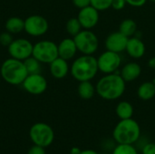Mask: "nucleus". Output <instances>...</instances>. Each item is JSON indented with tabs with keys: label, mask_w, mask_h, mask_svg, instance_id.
Returning a JSON list of instances; mask_svg holds the SVG:
<instances>
[{
	"label": "nucleus",
	"mask_w": 155,
	"mask_h": 154,
	"mask_svg": "<svg viewBox=\"0 0 155 154\" xmlns=\"http://www.w3.org/2000/svg\"><path fill=\"white\" fill-rule=\"evenodd\" d=\"M125 82L119 74H108L102 77L96 84L97 94L107 101L119 99L125 91Z\"/></svg>",
	"instance_id": "f257e3e1"
},
{
	"label": "nucleus",
	"mask_w": 155,
	"mask_h": 154,
	"mask_svg": "<svg viewBox=\"0 0 155 154\" xmlns=\"http://www.w3.org/2000/svg\"><path fill=\"white\" fill-rule=\"evenodd\" d=\"M140 137V125L133 118L121 120L113 131V139L117 144H134L139 141Z\"/></svg>",
	"instance_id": "f03ea898"
},
{
	"label": "nucleus",
	"mask_w": 155,
	"mask_h": 154,
	"mask_svg": "<svg viewBox=\"0 0 155 154\" xmlns=\"http://www.w3.org/2000/svg\"><path fill=\"white\" fill-rule=\"evenodd\" d=\"M99 71L97 59L89 54L76 58L70 68L72 76L78 82L91 81Z\"/></svg>",
	"instance_id": "7ed1b4c3"
},
{
	"label": "nucleus",
	"mask_w": 155,
	"mask_h": 154,
	"mask_svg": "<svg viewBox=\"0 0 155 154\" xmlns=\"http://www.w3.org/2000/svg\"><path fill=\"white\" fill-rule=\"evenodd\" d=\"M0 74L4 81L11 85L22 84L28 75L24 62L12 57L4 61L0 68Z\"/></svg>",
	"instance_id": "20e7f679"
},
{
	"label": "nucleus",
	"mask_w": 155,
	"mask_h": 154,
	"mask_svg": "<svg viewBox=\"0 0 155 154\" xmlns=\"http://www.w3.org/2000/svg\"><path fill=\"white\" fill-rule=\"evenodd\" d=\"M29 136L34 144L45 148L53 143L54 133L49 124L45 123H36L30 128Z\"/></svg>",
	"instance_id": "39448f33"
},
{
	"label": "nucleus",
	"mask_w": 155,
	"mask_h": 154,
	"mask_svg": "<svg viewBox=\"0 0 155 154\" xmlns=\"http://www.w3.org/2000/svg\"><path fill=\"white\" fill-rule=\"evenodd\" d=\"M32 55L42 64H50L58 55L57 44L50 40H42L34 44Z\"/></svg>",
	"instance_id": "423d86ee"
},
{
	"label": "nucleus",
	"mask_w": 155,
	"mask_h": 154,
	"mask_svg": "<svg viewBox=\"0 0 155 154\" xmlns=\"http://www.w3.org/2000/svg\"><path fill=\"white\" fill-rule=\"evenodd\" d=\"M77 50L83 54L93 55L98 49L99 41L94 33L88 29L82 30L74 36Z\"/></svg>",
	"instance_id": "0eeeda50"
},
{
	"label": "nucleus",
	"mask_w": 155,
	"mask_h": 154,
	"mask_svg": "<svg viewBox=\"0 0 155 154\" xmlns=\"http://www.w3.org/2000/svg\"><path fill=\"white\" fill-rule=\"evenodd\" d=\"M98 69L102 73L108 74L117 71L122 64V58L118 53L106 50L97 58Z\"/></svg>",
	"instance_id": "6e6552de"
},
{
	"label": "nucleus",
	"mask_w": 155,
	"mask_h": 154,
	"mask_svg": "<svg viewBox=\"0 0 155 154\" xmlns=\"http://www.w3.org/2000/svg\"><path fill=\"white\" fill-rule=\"evenodd\" d=\"M33 48L34 44L28 39L17 38L13 40V42L7 47V50L12 58L24 61L32 56Z\"/></svg>",
	"instance_id": "1a4fd4ad"
},
{
	"label": "nucleus",
	"mask_w": 155,
	"mask_h": 154,
	"mask_svg": "<svg viewBox=\"0 0 155 154\" xmlns=\"http://www.w3.org/2000/svg\"><path fill=\"white\" fill-rule=\"evenodd\" d=\"M49 28L47 20L39 15H32L25 19V32L31 36H42Z\"/></svg>",
	"instance_id": "9d476101"
},
{
	"label": "nucleus",
	"mask_w": 155,
	"mask_h": 154,
	"mask_svg": "<svg viewBox=\"0 0 155 154\" xmlns=\"http://www.w3.org/2000/svg\"><path fill=\"white\" fill-rule=\"evenodd\" d=\"M22 86L28 93L39 95L46 91L47 81L41 74H31L25 77Z\"/></svg>",
	"instance_id": "9b49d317"
},
{
	"label": "nucleus",
	"mask_w": 155,
	"mask_h": 154,
	"mask_svg": "<svg viewBox=\"0 0 155 154\" xmlns=\"http://www.w3.org/2000/svg\"><path fill=\"white\" fill-rule=\"evenodd\" d=\"M77 18L84 29H92L99 22V11L92 5L80 9Z\"/></svg>",
	"instance_id": "f8f14e48"
},
{
	"label": "nucleus",
	"mask_w": 155,
	"mask_h": 154,
	"mask_svg": "<svg viewBox=\"0 0 155 154\" xmlns=\"http://www.w3.org/2000/svg\"><path fill=\"white\" fill-rule=\"evenodd\" d=\"M128 39L129 37L119 31L112 33L105 39V47L109 51L120 54L125 51Z\"/></svg>",
	"instance_id": "ddd939ff"
},
{
	"label": "nucleus",
	"mask_w": 155,
	"mask_h": 154,
	"mask_svg": "<svg viewBox=\"0 0 155 154\" xmlns=\"http://www.w3.org/2000/svg\"><path fill=\"white\" fill-rule=\"evenodd\" d=\"M58 55L59 57L69 61L73 59L77 53V47L74 38H64L58 44Z\"/></svg>",
	"instance_id": "4468645a"
},
{
	"label": "nucleus",
	"mask_w": 155,
	"mask_h": 154,
	"mask_svg": "<svg viewBox=\"0 0 155 154\" xmlns=\"http://www.w3.org/2000/svg\"><path fill=\"white\" fill-rule=\"evenodd\" d=\"M49 70L53 77L55 79H63L68 74L70 71L68 61L58 56L49 64Z\"/></svg>",
	"instance_id": "2eb2a0df"
},
{
	"label": "nucleus",
	"mask_w": 155,
	"mask_h": 154,
	"mask_svg": "<svg viewBox=\"0 0 155 154\" xmlns=\"http://www.w3.org/2000/svg\"><path fill=\"white\" fill-rule=\"evenodd\" d=\"M125 51L133 58H141L145 54L144 43L137 37H129Z\"/></svg>",
	"instance_id": "dca6fc26"
},
{
	"label": "nucleus",
	"mask_w": 155,
	"mask_h": 154,
	"mask_svg": "<svg viewBox=\"0 0 155 154\" xmlns=\"http://www.w3.org/2000/svg\"><path fill=\"white\" fill-rule=\"evenodd\" d=\"M142 74V68L137 63H128L121 70V76L125 83L136 80Z\"/></svg>",
	"instance_id": "f3484780"
},
{
	"label": "nucleus",
	"mask_w": 155,
	"mask_h": 154,
	"mask_svg": "<svg viewBox=\"0 0 155 154\" xmlns=\"http://www.w3.org/2000/svg\"><path fill=\"white\" fill-rule=\"evenodd\" d=\"M137 95L141 100L149 101L155 96V84L153 82H145L142 84L137 90Z\"/></svg>",
	"instance_id": "a211bd4d"
},
{
	"label": "nucleus",
	"mask_w": 155,
	"mask_h": 154,
	"mask_svg": "<svg viewBox=\"0 0 155 154\" xmlns=\"http://www.w3.org/2000/svg\"><path fill=\"white\" fill-rule=\"evenodd\" d=\"M7 32L13 34H18L25 30V20L18 16H12L8 18L5 24Z\"/></svg>",
	"instance_id": "6ab92c4d"
},
{
	"label": "nucleus",
	"mask_w": 155,
	"mask_h": 154,
	"mask_svg": "<svg viewBox=\"0 0 155 154\" xmlns=\"http://www.w3.org/2000/svg\"><path fill=\"white\" fill-rule=\"evenodd\" d=\"M134 106L126 101L120 102L116 108H115V113L117 117L120 120H125V119H130L134 115Z\"/></svg>",
	"instance_id": "aec40b11"
},
{
	"label": "nucleus",
	"mask_w": 155,
	"mask_h": 154,
	"mask_svg": "<svg viewBox=\"0 0 155 154\" xmlns=\"http://www.w3.org/2000/svg\"><path fill=\"white\" fill-rule=\"evenodd\" d=\"M79 83L80 84L77 88L79 96L84 100L92 99L96 92V89L93 85V84L90 81H84V82H79Z\"/></svg>",
	"instance_id": "412c9836"
},
{
	"label": "nucleus",
	"mask_w": 155,
	"mask_h": 154,
	"mask_svg": "<svg viewBox=\"0 0 155 154\" xmlns=\"http://www.w3.org/2000/svg\"><path fill=\"white\" fill-rule=\"evenodd\" d=\"M136 30H137V25L135 21L130 18L124 19L119 26V32H121L127 37H132L135 34Z\"/></svg>",
	"instance_id": "4be33fe9"
},
{
	"label": "nucleus",
	"mask_w": 155,
	"mask_h": 154,
	"mask_svg": "<svg viewBox=\"0 0 155 154\" xmlns=\"http://www.w3.org/2000/svg\"><path fill=\"white\" fill-rule=\"evenodd\" d=\"M25 66L27 70L28 74H41V64L42 63L35 59L33 55L23 61Z\"/></svg>",
	"instance_id": "5701e85b"
},
{
	"label": "nucleus",
	"mask_w": 155,
	"mask_h": 154,
	"mask_svg": "<svg viewBox=\"0 0 155 154\" xmlns=\"http://www.w3.org/2000/svg\"><path fill=\"white\" fill-rule=\"evenodd\" d=\"M66 31L67 33L72 35V36H75L79 32L82 31V25L78 20V18H70L67 22H66V25H65Z\"/></svg>",
	"instance_id": "b1692460"
},
{
	"label": "nucleus",
	"mask_w": 155,
	"mask_h": 154,
	"mask_svg": "<svg viewBox=\"0 0 155 154\" xmlns=\"http://www.w3.org/2000/svg\"><path fill=\"white\" fill-rule=\"evenodd\" d=\"M112 154H138V151L134 144L118 143L114 147Z\"/></svg>",
	"instance_id": "393cba45"
},
{
	"label": "nucleus",
	"mask_w": 155,
	"mask_h": 154,
	"mask_svg": "<svg viewBox=\"0 0 155 154\" xmlns=\"http://www.w3.org/2000/svg\"><path fill=\"white\" fill-rule=\"evenodd\" d=\"M113 0H91V5L96 10L104 11L112 6Z\"/></svg>",
	"instance_id": "a878e982"
},
{
	"label": "nucleus",
	"mask_w": 155,
	"mask_h": 154,
	"mask_svg": "<svg viewBox=\"0 0 155 154\" xmlns=\"http://www.w3.org/2000/svg\"><path fill=\"white\" fill-rule=\"evenodd\" d=\"M14 38L12 36V34L9 33V32H4L0 34V44L3 45V46H6L8 47L9 44L13 42Z\"/></svg>",
	"instance_id": "bb28decb"
},
{
	"label": "nucleus",
	"mask_w": 155,
	"mask_h": 154,
	"mask_svg": "<svg viewBox=\"0 0 155 154\" xmlns=\"http://www.w3.org/2000/svg\"><path fill=\"white\" fill-rule=\"evenodd\" d=\"M141 151L142 154H155V143H146Z\"/></svg>",
	"instance_id": "cd10ccee"
},
{
	"label": "nucleus",
	"mask_w": 155,
	"mask_h": 154,
	"mask_svg": "<svg viewBox=\"0 0 155 154\" xmlns=\"http://www.w3.org/2000/svg\"><path fill=\"white\" fill-rule=\"evenodd\" d=\"M126 5V1L125 0H113L112 3V8H114V10H123L125 7Z\"/></svg>",
	"instance_id": "c85d7f7f"
},
{
	"label": "nucleus",
	"mask_w": 155,
	"mask_h": 154,
	"mask_svg": "<svg viewBox=\"0 0 155 154\" xmlns=\"http://www.w3.org/2000/svg\"><path fill=\"white\" fill-rule=\"evenodd\" d=\"M72 1H73L74 5L79 9L91 5V0H72Z\"/></svg>",
	"instance_id": "c756f323"
},
{
	"label": "nucleus",
	"mask_w": 155,
	"mask_h": 154,
	"mask_svg": "<svg viewBox=\"0 0 155 154\" xmlns=\"http://www.w3.org/2000/svg\"><path fill=\"white\" fill-rule=\"evenodd\" d=\"M27 154H45V151L44 147L34 144V146H32L28 151Z\"/></svg>",
	"instance_id": "7c9ffc66"
},
{
	"label": "nucleus",
	"mask_w": 155,
	"mask_h": 154,
	"mask_svg": "<svg viewBox=\"0 0 155 154\" xmlns=\"http://www.w3.org/2000/svg\"><path fill=\"white\" fill-rule=\"evenodd\" d=\"M126 4L134 6V7H141L143 5H145V3L147 2V0H125Z\"/></svg>",
	"instance_id": "2f4dec72"
},
{
	"label": "nucleus",
	"mask_w": 155,
	"mask_h": 154,
	"mask_svg": "<svg viewBox=\"0 0 155 154\" xmlns=\"http://www.w3.org/2000/svg\"><path fill=\"white\" fill-rule=\"evenodd\" d=\"M148 65H149V67H150V68H152V69H155V56L152 57V58L149 60V62H148Z\"/></svg>",
	"instance_id": "473e14b6"
},
{
	"label": "nucleus",
	"mask_w": 155,
	"mask_h": 154,
	"mask_svg": "<svg viewBox=\"0 0 155 154\" xmlns=\"http://www.w3.org/2000/svg\"><path fill=\"white\" fill-rule=\"evenodd\" d=\"M80 154H99V153H98L96 151H94V150H89V149H87V150H83Z\"/></svg>",
	"instance_id": "72a5a7b5"
},
{
	"label": "nucleus",
	"mask_w": 155,
	"mask_h": 154,
	"mask_svg": "<svg viewBox=\"0 0 155 154\" xmlns=\"http://www.w3.org/2000/svg\"><path fill=\"white\" fill-rule=\"evenodd\" d=\"M81 152H82V150H80L79 148L74 147V148L71 149V152H70V154H80L81 153Z\"/></svg>",
	"instance_id": "f704fd0d"
},
{
	"label": "nucleus",
	"mask_w": 155,
	"mask_h": 154,
	"mask_svg": "<svg viewBox=\"0 0 155 154\" xmlns=\"http://www.w3.org/2000/svg\"><path fill=\"white\" fill-rule=\"evenodd\" d=\"M149 1H151V2H153V3H155V0H149Z\"/></svg>",
	"instance_id": "c9c22d12"
},
{
	"label": "nucleus",
	"mask_w": 155,
	"mask_h": 154,
	"mask_svg": "<svg viewBox=\"0 0 155 154\" xmlns=\"http://www.w3.org/2000/svg\"><path fill=\"white\" fill-rule=\"evenodd\" d=\"M153 83H154V84H155V79H154V80H153Z\"/></svg>",
	"instance_id": "e433bc0d"
}]
</instances>
